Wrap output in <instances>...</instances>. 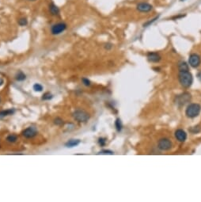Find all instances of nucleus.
<instances>
[{"mask_svg": "<svg viewBox=\"0 0 201 202\" xmlns=\"http://www.w3.org/2000/svg\"><path fill=\"white\" fill-rule=\"evenodd\" d=\"M136 9L142 13H147V12H150L153 10V6L148 3L143 2V3H140L138 4L136 6Z\"/></svg>", "mask_w": 201, "mask_h": 202, "instance_id": "9", "label": "nucleus"}, {"mask_svg": "<svg viewBox=\"0 0 201 202\" xmlns=\"http://www.w3.org/2000/svg\"><path fill=\"white\" fill-rule=\"evenodd\" d=\"M0 102H1V99H0Z\"/></svg>", "mask_w": 201, "mask_h": 202, "instance_id": "29", "label": "nucleus"}, {"mask_svg": "<svg viewBox=\"0 0 201 202\" xmlns=\"http://www.w3.org/2000/svg\"><path fill=\"white\" fill-rule=\"evenodd\" d=\"M67 28V25L65 22H58L52 25L51 27V33L52 35H60L64 33Z\"/></svg>", "mask_w": 201, "mask_h": 202, "instance_id": "4", "label": "nucleus"}, {"mask_svg": "<svg viewBox=\"0 0 201 202\" xmlns=\"http://www.w3.org/2000/svg\"><path fill=\"white\" fill-rule=\"evenodd\" d=\"M200 63L201 58L199 55L196 54V53L190 55L189 59H188V64H189V65H190L191 67L196 68V67H198L200 65Z\"/></svg>", "mask_w": 201, "mask_h": 202, "instance_id": "8", "label": "nucleus"}, {"mask_svg": "<svg viewBox=\"0 0 201 202\" xmlns=\"http://www.w3.org/2000/svg\"><path fill=\"white\" fill-rule=\"evenodd\" d=\"M72 116L76 121L80 122V123H86L90 118L89 113L85 111L84 109H76L72 113Z\"/></svg>", "mask_w": 201, "mask_h": 202, "instance_id": "3", "label": "nucleus"}, {"mask_svg": "<svg viewBox=\"0 0 201 202\" xmlns=\"http://www.w3.org/2000/svg\"><path fill=\"white\" fill-rule=\"evenodd\" d=\"M190 100H191V94L188 92H185L177 96V104L180 106H184L186 103L189 102Z\"/></svg>", "mask_w": 201, "mask_h": 202, "instance_id": "6", "label": "nucleus"}, {"mask_svg": "<svg viewBox=\"0 0 201 202\" xmlns=\"http://www.w3.org/2000/svg\"><path fill=\"white\" fill-rule=\"evenodd\" d=\"M82 82H83V85H85L86 87H89V86L91 85L90 81H89L88 79H86V78H83V79H82Z\"/></svg>", "mask_w": 201, "mask_h": 202, "instance_id": "23", "label": "nucleus"}, {"mask_svg": "<svg viewBox=\"0 0 201 202\" xmlns=\"http://www.w3.org/2000/svg\"><path fill=\"white\" fill-rule=\"evenodd\" d=\"M197 79L201 82V71L197 74Z\"/></svg>", "mask_w": 201, "mask_h": 202, "instance_id": "27", "label": "nucleus"}, {"mask_svg": "<svg viewBox=\"0 0 201 202\" xmlns=\"http://www.w3.org/2000/svg\"><path fill=\"white\" fill-rule=\"evenodd\" d=\"M147 57L150 63H158L161 60V56L158 52H148Z\"/></svg>", "mask_w": 201, "mask_h": 202, "instance_id": "11", "label": "nucleus"}, {"mask_svg": "<svg viewBox=\"0 0 201 202\" xmlns=\"http://www.w3.org/2000/svg\"><path fill=\"white\" fill-rule=\"evenodd\" d=\"M175 137L179 142H185L187 139V134L183 129H177L175 131Z\"/></svg>", "mask_w": 201, "mask_h": 202, "instance_id": "10", "label": "nucleus"}, {"mask_svg": "<svg viewBox=\"0 0 201 202\" xmlns=\"http://www.w3.org/2000/svg\"><path fill=\"white\" fill-rule=\"evenodd\" d=\"M201 112V106L198 103H191L189 104L186 110H185V115L188 118H195L200 115Z\"/></svg>", "mask_w": 201, "mask_h": 202, "instance_id": "2", "label": "nucleus"}, {"mask_svg": "<svg viewBox=\"0 0 201 202\" xmlns=\"http://www.w3.org/2000/svg\"><path fill=\"white\" fill-rule=\"evenodd\" d=\"M14 113H15V109H7V110H2V111H0V119L3 118V117H7V116L13 115Z\"/></svg>", "mask_w": 201, "mask_h": 202, "instance_id": "14", "label": "nucleus"}, {"mask_svg": "<svg viewBox=\"0 0 201 202\" xmlns=\"http://www.w3.org/2000/svg\"><path fill=\"white\" fill-rule=\"evenodd\" d=\"M18 25L21 26H26L27 25H28V19L26 18H25V17H23V18H19V20H18Z\"/></svg>", "mask_w": 201, "mask_h": 202, "instance_id": "19", "label": "nucleus"}, {"mask_svg": "<svg viewBox=\"0 0 201 202\" xmlns=\"http://www.w3.org/2000/svg\"><path fill=\"white\" fill-rule=\"evenodd\" d=\"M54 124L55 125H58V126H61V125H64V120L60 117H56V118L54 120Z\"/></svg>", "mask_w": 201, "mask_h": 202, "instance_id": "22", "label": "nucleus"}, {"mask_svg": "<svg viewBox=\"0 0 201 202\" xmlns=\"http://www.w3.org/2000/svg\"><path fill=\"white\" fill-rule=\"evenodd\" d=\"M179 83L184 88H189L193 83V77L189 71H181L178 73Z\"/></svg>", "mask_w": 201, "mask_h": 202, "instance_id": "1", "label": "nucleus"}, {"mask_svg": "<svg viewBox=\"0 0 201 202\" xmlns=\"http://www.w3.org/2000/svg\"><path fill=\"white\" fill-rule=\"evenodd\" d=\"M37 130L35 127H32V126H30V127H28L26 129H24L22 132V135L26 139H31L33 138L34 136H36L37 135Z\"/></svg>", "mask_w": 201, "mask_h": 202, "instance_id": "7", "label": "nucleus"}, {"mask_svg": "<svg viewBox=\"0 0 201 202\" xmlns=\"http://www.w3.org/2000/svg\"><path fill=\"white\" fill-rule=\"evenodd\" d=\"M18 139V136L17 135L10 134L7 137V141L9 142V143H11V144H14V143L17 142Z\"/></svg>", "mask_w": 201, "mask_h": 202, "instance_id": "17", "label": "nucleus"}, {"mask_svg": "<svg viewBox=\"0 0 201 202\" xmlns=\"http://www.w3.org/2000/svg\"><path fill=\"white\" fill-rule=\"evenodd\" d=\"M28 1H29V2H35L37 0H28Z\"/></svg>", "mask_w": 201, "mask_h": 202, "instance_id": "28", "label": "nucleus"}, {"mask_svg": "<svg viewBox=\"0 0 201 202\" xmlns=\"http://www.w3.org/2000/svg\"><path fill=\"white\" fill-rule=\"evenodd\" d=\"M100 154H102V155H113L114 153H113V151H110V150H102V151H101L98 153V155H100Z\"/></svg>", "mask_w": 201, "mask_h": 202, "instance_id": "24", "label": "nucleus"}, {"mask_svg": "<svg viewBox=\"0 0 201 202\" xmlns=\"http://www.w3.org/2000/svg\"><path fill=\"white\" fill-rule=\"evenodd\" d=\"M112 45H111V44H107V45H106V46H105V48H106V49H110V48H112Z\"/></svg>", "mask_w": 201, "mask_h": 202, "instance_id": "26", "label": "nucleus"}, {"mask_svg": "<svg viewBox=\"0 0 201 202\" xmlns=\"http://www.w3.org/2000/svg\"><path fill=\"white\" fill-rule=\"evenodd\" d=\"M80 140H75V139H72L70 140L65 144V147L67 148H74V147H76L80 144Z\"/></svg>", "mask_w": 201, "mask_h": 202, "instance_id": "13", "label": "nucleus"}, {"mask_svg": "<svg viewBox=\"0 0 201 202\" xmlns=\"http://www.w3.org/2000/svg\"><path fill=\"white\" fill-rule=\"evenodd\" d=\"M178 70L179 71H189L188 64L185 61H181L178 64Z\"/></svg>", "mask_w": 201, "mask_h": 202, "instance_id": "15", "label": "nucleus"}, {"mask_svg": "<svg viewBox=\"0 0 201 202\" xmlns=\"http://www.w3.org/2000/svg\"><path fill=\"white\" fill-rule=\"evenodd\" d=\"M53 98V95L50 92H46L42 95V100L44 101H49Z\"/></svg>", "mask_w": 201, "mask_h": 202, "instance_id": "18", "label": "nucleus"}, {"mask_svg": "<svg viewBox=\"0 0 201 202\" xmlns=\"http://www.w3.org/2000/svg\"><path fill=\"white\" fill-rule=\"evenodd\" d=\"M15 79L18 82H22V81L26 80V75L24 74V72L22 71H18L15 75Z\"/></svg>", "mask_w": 201, "mask_h": 202, "instance_id": "16", "label": "nucleus"}, {"mask_svg": "<svg viewBox=\"0 0 201 202\" xmlns=\"http://www.w3.org/2000/svg\"><path fill=\"white\" fill-rule=\"evenodd\" d=\"M98 143H99V144L101 145V146H105V145H106V138H103V137H101V138H99Z\"/></svg>", "mask_w": 201, "mask_h": 202, "instance_id": "25", "label": "nucleus"}, {"mask_svg": "<svg viewBox=\"0 0 201 202\" xmlns=\"http://www.w3.org/2000/svg\"><path fill=\"white\" fill-rule=\"evenodd\" d=\"M172 141L166 137L161 138L158 142V148H159L161 151H169V149L172 148Z\"/></svg>", "mask_w": 201, "mask_h": 202, "instance_id": "5", "label": "nucleus"}, {"mask_svg": "<svg viewBox=\"0 0 201 202\" xmlns=\"http://www.w3.org/2000/svg\"><path fill=\"white\" fill-rule=\"evenodd\" d=\"M115 126L117 131L118 132L121 131L122 128H123V125H122V122L121 121H120V119H119V118L116 119V121L115 122Z\"/></svg>", "mask_w": 201, "mask_h": 202, "instance_id": "20", "label": "nucleus"}, {"mask_svg": "<svg viewBox=\"0 0 201 202\" xmlns=\"http://www.w3.org/2000/svg\"><path fill=\"white\" fill-rule=\"evenodd\" d=\"M43 86L42 85H41V84L39 83H35L34 85H33V90H35V91H37V92H41L42 90H43Z\"/></svg>", "mask_w": 201, "mask_h": 202, "instance_id": "21", "label": "nucleus"}, {"mask_svg": "<svg viewBox=\"0 0 201 202\" xmlns=\"http://www.w3.org/2000/svg\"><path fill=\"white\" fill-rule=\"evenodd\" d=\"M48 10H49L50 14L52 15V16L57 17L60 16V8H59L55 4L53 3L49 4V6H48Z\"/></svg>", "mask_w": 201, "mask_h": 202, "instance_id": "12", "label": "nucleus"}]
</instances>
